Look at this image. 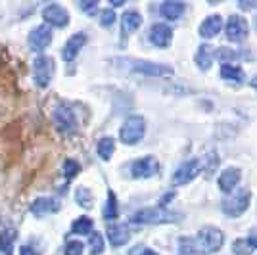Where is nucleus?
I'll use <instances>...</instances> for the list:
<instances>
[{"mask_svg": "<svg viewBox=\"0 0 257 255\" xmlns=\"http://www.w3.org/2000/svg\"><path fill=\"white\" fill-rule=\"evenodd\" d=\"M181 244H182V251H196V253H202V255H211L223 247V244H225V234L221 232L219 228H215V226H204L194 240L182 238Z\"/></svg>", "mask_w": 257, "mask_h": 255, "instance_id": "f257e3e1", "label": "nucleus"}, {"mask_svg": "<svg viewBox=\"0 0 257 255\" xmlns=\"http://www.w3.org/2000/svg\"><path fill=\"white\" fill-rule=\"evenodd\" d=\"M131 221L137 224H167L175 223L177 221V215L171 211H167L163 205L161 207H146V209H140L137 211Z\"/></svg>", "mask_w": 257, "mask_h": 255, "instance_id": "f03ea898", "label": "nucleus"}, {"mask_svg": "<svg viewBox=\"0 0 257 255\" xmlns=\"http://www.w3.org/2000/svg\"><path fill=\"white\" fill-rule=\"evenodd\" d=\"M144 135H146V121H144V117L139 115L128 117L127 121L123 123L121 131H119V139L127 146L139 144L140 140L144 139Z\"/></svg>", "mask_w": 257, "mask_h": 255, "instance_id": "7ed1b4c3", "label": "nucleus"}, {"mask_svg": "<svg viewBox=\"0 0 257 255\" xmlns=\"http://www.w3.org/2000/svg\"><path fill=\"white\" fill-rule=\"evenodd\" d=\"M54 75V60L50 56H39L35 62H33V79L35 83L41 86V88H46L50 85Z\"/></svg>", "mask_w": 257, "mask_h": 255, "instance_id": "20e7f679", "label": "nucleus"}, {"mask_svg": "<svg viewBox=\"0 0 257 255\" xmlns=\"http://www.w3.org/2000/svg\"><path fill=\"white\" fill-rule=\"evenodd\" d=\"M52 121H54V125H56V129H58L60 133H64V135L73 133L77 127V117H75V113H73V109L64 106V104L54 109Z\"/></svg>", "mask_w": 257, "mask_h": 255, "instance_id": "39448f33", "label": "nucleus"}, {"mask_svg": "<svg viewBox=\"0 0 257 255\" xmlns=\"http://www.w3.org/2000/svg\"><path fill=\"white\" fill-rule=\"evenodd\" d=\"M249 200H251V194L247 190L236 192L234 196L226 198L225 202H223V211H225L228 217H240V215L247 209Z\"/></svg>", "mask_w": 257, "mask_h": 255, "instance_id": "423d86ee", "label": "nucleus"}, {"mask_svg": "<svg viewBox=\"0 0 257 255\" xmlns=\"http://www.w3.org/2000/svg\"><path fill=\"white\" fill-rule=\"evenodd\" d=\"M202 171V161L200 160H188L179 165V169L173 173V184H188L194 181Z\"/></svg>", "mask_w": 257, "mask_h": 255, "instance_id": "0eeeda50", "label": "nucleus"}, {"mask_svg": "<svg viewBox=\"0 0 257 255\" xmlns=\"http://www.w3.org/2000/svg\"><path fill=\"white\" fill-rule=\"evenodd\" d=\"M50 43H52V29L48 25H39L29 35V46L35 52H43L46 46H50Z\"/></svg>", "mask_w": 257, "mask_h": 255, "instance_id": "6e6552de", "label": "nucleus"}, {"mask_svg": "<svg viewBox=\"0 0 257 255\" xmlns=\"http://www.w3.org/2000/svg\"><path fill=\"white\" fill-rule=\"evenodd\" d=\"M247 37V23L242 16H230L226 23V39L232 43H242Z\"/></svg>", "mask_w": 257, "mask_h": 255, "instance_id": "1a4fd4ad", "label": "nucleus"}, {"mask_svg": "<svg viewBox=\"0 0 257 255\" xmlns=\"http://www.w3.org/2000/svg\"><path fill=\"white\" fill-rule=\"evenodd\" d=\"M43 18L52 27H65L69 23V14L60 4H48L43 10Z\"/></svg>", "mask_w": 257, "mask_h": 255, "instance_id": "9d476101", "label": "nucleus"}, {"mask_svg": "<svg viewBox=\"0 0 257 255\" xmlns=\"http://www.w3.org/2000/svg\"><path fill=\"white\" fill-rule=\"evenodd\" d=\"M160 171V163L154 158H142V160H137L131 167V173L133 177L137 179H150L156 173Z\"/></svg>", "mask_w": 257, "mask_h": 255, "instance_id": "9b49d317", "label": "nucleus"}, {"mask_svg": "<svg viewBox=\"0 0 257 255\" xmlns=\"http://www.w3.org/2000/svg\"><path fill=\"white\" fill-rule=\"evenodd\" d=\"M85 43H86L85 33H77V35H73V37L67 39L64 50H62V56H64V60L67 62V64H71V62L75 60L77 54L81 52V48L85 46Z\"/></svg>", "mask_w": 257, "mask_h": 255, "instance_id": "f8f14e48", "label": "nucleus"}, {"mask_svg": "<svg viewBox=\"0 0 257 255\" xmlns=\"http://www.w3.org/2000/svg\"><path fill=\"white\" fill-rule=\"evenodd\" d=\"M173 39V29L167 23H156L150 31V41L152 44L160 46V48H167L171 44Z\"/></svg>", "mask_w": 257, "mask_h": 255, "instance_id": "ddd939ff", "label": "nucleus"}, {"mask_svg": "<svg viewBox=\"0 0 257 255\" xmlns=\"http://www.w3.org/2000/svg\"><path fill=\"white\" fill-rule=\"evenodd\" d=\"M60 207H62V203L58 202L56 198H37L31 203V213L37 215V217H43V215H48V213L60 211Z\"/></svg>", "mask_w": 257, "mask_h": 255, "instance_id": "4468645a", "label": "nucleus"}, {"mask_svg": "<svg viewBox=\"0 0 257 255\" xmlns=\"http://www.w3.org/2000/svg\"><path fill=\"white\" fill-rule=\"evenodd\" d=\"M107 240L113 247H121L131 240V230L125 224H109L107 226Z\"/></svg>", "mask_w": 257, "mask_h": 255, "instance_id": "2eb2a0df", "label": "nucleus"}, {"mask_svg": "<svg viewBox=\"0 0 257 255\" xmlns=\"http://www.w3.org/2000/svg\"><path fill=\"white\" fill-rule=\"evenodd\" d=\"M221 27H223V20H221V16H209V18H205L202 25H200V37H204V39H213L219 35L221 31Z\"/></svg>", "mask_w": 257, "mask_h": 255, "instance_id": "dca6fc26", "label": "nucleus"}, {"mask_svg": "<svg viewBox=\"0 0 257 255\" xmlns=\"http://www.w3.org/2000/svg\"><path fill=\"white\" fill-rule=\"evenodd\" d=\"M242 179V173L240 169H236V167H228L221 173V177H219V188L223 192H230L236 188V184L240 182Z\"/></svg>", "mask_w": 257, "mask_h": 255, "instance_id": "f3484780", "label": "nucleus"}, {"mask_svg": "<svg viewBox=\"0 0 257 255\" xmlns=\"http://www.w3.org/2000/svg\"><path fill=\"white\" fill-rule=\"evenodd\" d=\"M257 249V234L247 236V238H240L232 242V253L234 255H251Z\"/></svg>", "mask_w": 257, "mask_h": 255, "instance_id": "a211bd4d", "label": "nucleus"}, {"mask_svg": "<svg viewBox=\"0 0 257 255\" xmlns=\"http://www.w3.org/2000/svg\"><path fill=\"white\" fill-rule=\"evenodd\" d=\"M140 23H142V16L137 10H128L121 16V29H123L125 35H131V33L137 31L140 27Z\"/></svg>", "mask_w": 257, "mask_h": 255, "instance_id": "6ab92c4d", "label": "nucleus"}, {"mask_svg": "<svg viewBox=\"0 0 257 255\" xmlns=\"http://www.w3.org/2000/svg\"><path fill=\"white\" fill-rule=\"evenodd\" d=\"M16 238H18V230H16V228H12V226L2 228V230H0V251L4 255H12Z\"/></svg>", "mask_w": 257, "mask_h": 255, "instance_id": "aec40b11", "label": "nucleus"}, {"mask_svg": "<svg viewBox=\"0 0 257 255\" xmlns=\"http://www.w3.org/2000/svg\"><path fill=\"white\" fill-rule=\"evenodd\" d=\"M184 10H186V6H184L182 2H173V0L163 2V4L160 6L161 16H163V18H167V20H171V22L179 20L182 14H184Z\"/></svg>", "mask_w": 257, "mask_h": 255, "instance_id": "412c9836", "label": "nucleus"}, {"mask_svg": "<svg viewBox=\"0 0 257 255\" xmlns=\"http://www.w3.org/2000/svg\"><path fill=\"white\" fill-rule=\"evenodd\" d=\"M213 64V48L209 44H202L198 48V54H196V65L202 69V71H207Z\"/></svg>", "mask_w": 257, "mask_h": 255, "instance_id": "4be33fe9", "label": "nucleus"}, {"mask_svg": "<svg viewBox=\"0 0 257 255\" xmlns=\"http://www.w3.org/2000/svg\"><path fill=\"white\" fill-rule=\"evenodd\" d=\"M135 71L144 75H163V73H171V67L152 64V62H137L135 64Z\"/></svg>", "mask_w": 257, "mask_h": 255, "instance_id": "5701e85b", "label": "nucleus"}, {"mask_svg": "<svg viewBox=\"0 0 257 255\" xmlns=\"http://www.w3.org/2000/svg\"><path fill=\"white\" fill-rule=\"evenodd\" d=\"M219 75L226 79V81H236V83H242L244 81V69L238 67V65H230V64H223L221 69H219Z\"/></svg>", "mask_w": 257, "mask_h": 255, "instance_id": "b1692460", "label": "nucleus"}, {"mask_svg": "<svg viewBox=\"0 0 257 255\" xmlns=\"http://www.w3.org/2000/svg\"><path fill=\"white\" fill-rule=\"evenodd\" d=\"M115 152V140L111 137H104V139L98 142V156L104 161H107Z\"/></svg>", "mask_w": 257, "mask_h": 255, "instance_id": "393cba45", "label": "nucleus"}, {"mask_svg": "<svg viewBox=\"0 0 257 255\" xmlns=\"http://www.w3.org/2000/svg\"><path fill=\"white\" fill-rule=\"evenodd\" d=\"M119 215V207H117V198H115V194L109 190L107 192V203H106V209H104V219L106 221H111V219H115Z\"/></svg>", "mask_w": 257, "mask_h": 255, "instance_id": "a878e982", "label": "nucleus"}, {"mask_svg": "<svg viewBox=\"0 0 257 255\" xmlns=\"http://www.w3.org/2000/svg\"><path fill=\"white\" fill-rule=\"evenodd\" d=\"M92 221L88 219V217H81V219H77L75 223L71 224V232L73 234H90L92 230Z\"/></svg>", "mask_w": 257, "mask_h": 255, "instance_id": "bb28decb", "label": "nucleus"}, {"mask_svg": "<svg viewBox=\"0 0 257 255\" xmlns=\"http://www.w3.org/2000/svg\"><path fill=\"white\" fill-rule=\"evenodd\" d=\"M75 198H77V203L81 205V207H85V209H88V207H92V194H90V190L88 188H79V190L75 192Z\"/></svg>", "mask_w": 257, "mask_h": 255, "instance_id": "cd10ccee", "label": "nucleus"}, {"mask_svg": "<svg viewBox=\"0 0 257 255\" xmlns=\"http://www.w3.org/2000/svg\"><path fill=\"white\" fill-rule=\"evenodd\" d=\"M102 251H104V238L98 232H92V236H90V253L100 255Z\"/></svg>", "mask_w": 257, "mask_h": 255, "instance_id": "c85d7f7f", "label": "nucleus"}, {"mask_svg": "<svg viewBox=\"0 0 257 255\" xmlns=\"http://www.w3.org/2000/svg\"><path fill=\"white\" fill-rule=\"evenodd\" d=\"M79 171H81V165H79L75 160H65V163H64L65 179H73V177H75Z\"/></svg>", "mask_w": 257, "mask_h": 255, "instance_id": "c756f323", "label": "nucleus"}, {"mask_svg": "<svg viewBox=\"0 0 257 255\" xmlns=\"http://www.w3.org/2000/svg\"><path fill=\"white\" fill-rule=\"evenodd\" d=\"M83 249H85L83 242H79V240H73V242H67V244H65L64 253L65 255H83Z\"/></svg>", "mask_w": 257, "mask_h": 255, "instance_id": "7c9ffc66", "label": "nucleus"}, {"mask_svg": "<svg viewBox=\"0 0 257 255\" xmlns=\"http://www.w3.org/2000/svg\"><path fill=\"white\" fill-rule=\"evenodd\" d=\"M113 22H115V12H113V10H104V12H102V16H100V23H102L104 27L113 25Z\"/></svg>", "mask_w": 257, "mask_h": 255, "instance_id": "2f4dec72", "label": "nucleus"}, {"mask_svg": "<svg viewBox=\"0 0 257 255\" xmlns=\"http://www.w3.org/2000/svg\"><path fill=\"white\" fill-rule=\"evenodd\" d=\"M81 10L86 12L88 16H92L98 10V2H81Z\"/></svg>", "mask_w": 257, "mask_h": 255, "instance_id": "473e14b6", "label": "nucleus"}, {"mask_svg": "<svg viewBox=\"0 0 257 255\" xmlns=\"http://www.w3.org/2000/svg\"><path fill=\"white\" fill-rule=\"evenodd\" d=\"M20 255H37V253H35V249H33L31 245H22V253Z\"/></svg>", "mask_w": 257, "mask_h": 255, "instance_id": "72a5a7b5", "label": "nucleus"}, {"mask_svg": "<svg viewBox=\"0 0 257 255\" xmlns=\"http://www.w3.org/2000/svg\"><path fill=\"white\" fill-rule=\"evenodd\" d=\"M135 255H158V253L152 251V249H140V251H135Z\"/></svg>", "mask_w": 257, "mask_h": 255, "instance_id": "f704fd0d", "label": "nucleus"}, {"mask_svg": "<svg viewBox=\"0 0 257 255\" xmlns=\"http://www.w3.org/2000/svg\"><path fill=\"white\" fill-rule=\"evenodd\" d=\"M249 86H251V88H255V90H257V77H253V79L249 81Z\"/></svg>", "mask_w": 257, "mask_h": 255, "instance_id": "c9c22d12", "label": "nucleus"}]
</instances>
